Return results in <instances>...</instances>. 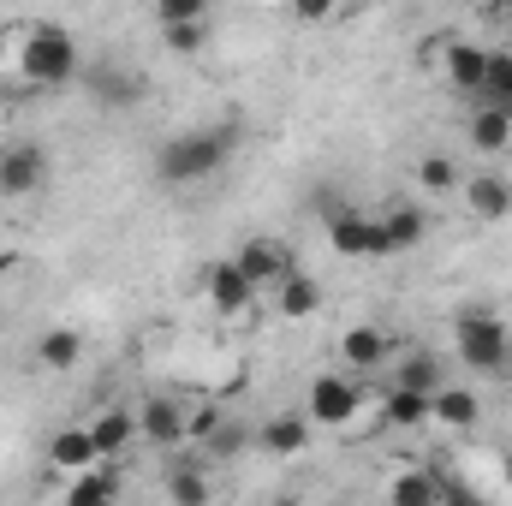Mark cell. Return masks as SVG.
<instances>
[{"mask_svg":"<svg viewBox=\"0 0 512 506\" xmlns=\"http://www.w3.org/2000/svg\"><path fill=\"white\" fill-rule=\"evenodd\" d=\"M233 149H239V131H233V126L179 131V137H167V143L155 149V179H161V185H173V191L203 185V179H215V173L233 161Z\"/></svg>","mask_w":512,"mask_h":506,"instance_id":"1","label":"cell"},{"mask_svg":"<svg viewBox=\"0 0 512 506\" xmlns=\"http://www.w3.org/2000/svg\"><path fill=\"white\" fill-rule=\"evenodd\" d=\"M12 60L24 72V84H36V90H60V84H78L84 78V54H78L72 30H60V24H30L18 36V54Z\"/></svg>","mask_w":512,"mask_h":506,"instance_id":"2","label":"cell"},{"mask_svg":"<svg viewBox=\"0 0 512 506\" xmlns=\"http://www.w3.org/2000/svg\"><path fill=\"white\" fill-rule=\"evenodd\" d=\"M453 352L471 376H512V328L495 316V310H459L453 316Z\"/></svg>","mask_w":512,"mask_h":506,"instance_id":"3","label":"cell"},{"mask_svg":"<svg viewBox=\"0 0 512 506\" xmlns=\"http://www.w3.org/2000/svg\"><path fill=\"white\" fill-rule=\"evenodd\" d=\"M364 411V387L352 370H322L304 387V417L316 429H352V417Z\"/></svg>","mask_w":512,"mask_h":506,"instance_id":"4","label":"cell"},{"mask_svg":"<svg viewBox=\"0 0 512 506\" xmlns=\"http://www.w3.org/2000/svg\"><path fill=\"white\" fill-rule=\"evenodd\" d=\"M137 435H143L149 447H161V453L185 447V441H191V405H185L179 393H149V399L137 405Z\"/></svg>","mask_w":512,"mask_h":506,"instance_id":"5","label":"cell"},{"mask_svg":"<svg viewBox=\"0 0 512 506\" xmlns=\"http://www.w3.org/2000/svg\"><path fill=\"white\" fill-rule=\"evenodd\" d=\"M203 298H209V310H221V316H245L256 304V280L239 268V256H221V262L203 268Z\"/></svg>","mask_w":512,"mask_h":506,"instance_id":"6","label":"cell"},{"mask_svg":"<svg viewBox=\"0 0 512 506\" xmlns=\"http://www.w3.org/2000/svg\"><path fill=\"white\" fill-rule=\"evenodd\" d=\"M328 251L352 256V262L382 256V221L364 215V209H334V215H328Z\"/></svg>","mask_w":512,"mask_h":506,"instance_id":"7","label":"cell"},{"mask_svg":"<svg viewBox=\"0 0 512 506\" xmlns=\"http://www.w3.org/2000/svg\"><path fill=\"white\" fill-rule=\"evenodd\" d=\"M465 209H471V221H512V173H501L495 161L483 167V173H465Z\"/></svg>","mask_w":512,"mask_h":506,"instance_id":"8","label":"cell"},{"mask_svg":"<svg viewBox=\"0 0 512 506\" xmlns=\"http://www.w3.org/2000/svg\"><path fill=\"white\" fill-rule=\"evenodd\" d=\"M48 185V155L42 143H12L0 149V197H36Z\"/></svg>","mask_w":512,"mask_h":506,"instance_id":"9","label":"cell"},{"mask_svg":"<svg viewBox=\"0 0 512 506\" xmlns=\"http://www.w3.org/2000/svg\"><path fill=\"white\" fill-rule=\"evenodd\" d=\"M483 72H489V48H477V42H441V78H447V90H459V96H483Z\"/></svg>","mask_w":512,"mask_h":506,"instance_id":"10","label":"cell"},{"mask_svg":"<svg viewBox=\"0 0 512 506\" xmlns=\"http://www.w3.org/2000/svg\"><path fill=\"white\" fill-rule=\"evenodd\" d=\"M310 429H316V423H310L304 411H274V417L256 429V447H262L268 459H298V453L310 447Z\"/></svg>","mask_w":512,"mask_h":506,"instance_id":"11","label":"cell"},{"mask_svg":"<svg viewBox=\"0 0 512 506\" xmlns=\"http://www.w3.org/2000/svg\"><path fill=\"white\" fill-rule=\"evenodd\" d=\"M376 221H382V256H405L429 239V215H423L417 203H393Z\"/></svg>","mask_w":512,"mask_h":506,"instance_id":"12","label":"cell"},{"mask_svg":"<svg viewBox=\"0 0 512 506\" xmlns=\"http://www.w3.org/2000/svg\"><path fill=\"white\" fill-rule=\"evenodd\" d=\"M239 268L251 274L256 292H262V286H280L298 262H292V251H286L280 239H245V245H239Z\"/></svg>","mask_w":512,"mask_h":506,"instance_id":"13","label":"cell"},{"mask_svg":"<svg viewBox=\"0 0 512 506\" xmlns=\"http://www.w3.org/2000/svg\"><path fill=\"white\" fill-rule=\"evenodd\" d=\"M387 352H393V340H387L382 328H370V322H358V328H346V334H340V364H346L352 376L382 370Z\"/></svg>","mask_w":512,"mask_h":506,"instance_id":"14","label":"cell"},{"mask_svg":"<svg viewBox=\"0 0 512 506\" xmlns=\"http://www.w3.org/2000/svg\"><path fill=\"white\" fill-rule=\"evenodd\" d=\"M102 453H96V435H90V423H66V429H54L48 435V465L54 471H84V465H96Z\"/></svg>","mask_w":512,"mask_h":506,"instance_id":"15","label":"cell"},{"mask_svg":"<svg viewBox=\"0 0 512 506\" xmlns=\"http://www.w3.org/2000/svg\"><path fill=\"white\" fill-rule=\"evenodd\" d=\"M435 423L441 429H477L483 423V393L459 387V381H441L435 387Z\"/></svg>","mask_w":512,"mask_h":506,"instance_id":"16","label":"cell"},{"mask_svg":"<svg viewBox=\"0 0 512 506\" xmlns=\"http://www.w3.org/2000/svg\"><path fill=\"white\" fill-rule=\"evenodd\" d=\"M382 417L393 429H423V423H435V393H423V387H387L382 393Z\"/></svg>","mask_w":512,"mask_h":506,"instance_id":"17","label":"cell"},{"mask_svg":"<svg viewBox=\"0 0 512 506\" xmlns=\"http://www.w3.org/2000/svg\"><path fill=\"white\" fill-rule=\"evenodd\" d=\"M90 435H96V453H102V459H120L131 441H137V411H126V405L96 411V417H90Z\"/></svg>","mask_w":512,"mask_h":506,"instance_id":"18","label":"cell"},{"mask_svg":"<svg viewBox=\"0 0 512 506\" xmlns=\"http://www.w3.org/2000/svg\"><path fill=\"white\" fill-rule=\"evenodd\" d=\"M471 149L483 155V161H501L512 149V120L501 108H489V102H477V114H471Z\"/></svg>","mask_w":512,"mask_h":506,"instance_id":"19","label":"cell"},{"mask_svg":"<svg viewBox=\"0 0 512 506\" xmlns=\"http://www.w3.org/2000/svg\"><path fill=\"white\" fill-rule=\"evenodd\" d=\"M274 310H280V316H292V322H304V316H316V310H322V286H316L304 268H292V274L274 286Z\"/></svg>","mask_w":512,"mask_h":506,"instance_id":"20","label":"cell"},{"mask_svg":"<svg viewBox=\"0 0 512 506\" xmlns=\"http://www.w3.org/2000/svg\"><path fill=\"white\" fill-rule=\"evenodd\" d=\"M114 495H120V471H108V459H96V465L72 471V483H66V501H72V506L114 501Z\"/></svg>","mask_w":512,"mask_h":506,"instance_id":"21","label":"cell"},{"mask_svg":"<svg viewBox=\"0 0 512 506\" xmlns=\"http://www.w3.org/2000/svg\"><path fill=\"white\" fill-rule=\"evenodd\" d=\"M84 358V334L78 328H48L42 340H36V364L42 370H72Z\"/></svg>","mask_w":512,"mask_h":506,"instance_id":"22","label":"cell"},{"mask_svg":"<svg viewBox=\"0 0 512 506\" xmlns=\"http://www.w3.org/2000/svg\"><path fill=\"white\" fill-rule=\"evenodd\" d=\"M489 108H501L512 120V48H489V72H483V96Z\"/></svg>","mask_w":512,"mask_h":506,"instance_id":"23","label":"cell"},{"mask_svg":"<svg viewBox=\"0 0 512 506\" xmlns=\"http://www.w3.org/2000/svg\"><path fill=\"white\" fill-rule=\"evenodd\" d=\"M387 495L399 506H435L441 501V471H399L387 483Z\"/></svg>","mask_w":512,"mask_h":506,"instance_id":"24","label":"cell"},{"mask_svg":"<svg viewBox=\"0 0 512 506\" xmlns=\"http://www.w3.org/2000/svg\"><path fill=\"white\" fill-rule=\"evenodd\" d=\"M161 42H167V54L197 60V54L209 48V18H179V24H161Z\"/></svg>","mask_w":512,"mask_h":506,"instance_id":"25","label":"cell"},{"mask_svg":"<svg viewBox=\"0 0 512 506\" xmlns=\"http://www.w3.org/2000/svg\"><path fill=\"white\" fill-rule=\"evenodd\" d=\"M393 381H399V387H423V393H435L441 381H453V376H447V358H435V352H411Z\"/></svg>","mask_w":512,"mask_h":506,"instance_id":"26","label":"cell"},{"mask_svg":"<svg viewBox=\"0 0 512 506\" xmlns=\"http://www.w3.org/2000/svg\"><path fill=\"white\" fill-rule=\"evenodd\" d=\"M417 185H423V191H435V197H447V191H459V185H465V173H459V161H453V155H441V149H435V155H423V161H417Z\"/></svg>","mask_w":512,"mask_h":506,"instance_id":"27","label":"cell"},{"mask_svg":"<svg viewBox=\"0 0 512 506\" xmlns=\"http://www.w3.org/2000/svg\"><path fill=\"white\" fill-rule=\"evenodd\" d=\"M161 495L179 506H203L209 495H215V483H209V471H173L167 483H161Z\"/></svg>","mask_w":512,"mask_h":506,"instance_id":"28","label":"cell"},{"mask_svg":"<svg viewBox=\"0 0 512 506\" xmlns=\"http://www.w3.org/2000/svg\"><path fill=\"white\" fill-rule=\"evenodd\" d=\"M155 18H161V24H179V18H209V0H155Z\"/></svg>","mask_w":512,"mask_h":506,"instance_id":"29","label":"cell"},{"mask_svg":"<svg viewBox=\"0 0 512 506\" xmlns=\"http://www.w3.org/2000/svg\"><path fill=\"white\" fill-rule=\"evenodd\" d=\"M221 423H227V411H221V405H197V411H191V441H209Z\"/></svg>","mask_w":512,"mask_h":506,"instance_id":"30","label":"cell"},{"mask_svg":"<svg viewBox=\"0 0 512 506\" xmlns=\"http://www.w3.org/2000/svg\"><path fill=\"white\" fill-rule=\"evenodd\" d=\"M292 12H298L304 24H328V18L340 12V0H292Z\"/></svg>","mask_w":512,"mask_h":506,"instance_id":"31","label":"cell"},{"mask_svg":"<svg viewBox=\"0 0 512 506\" xmlns=\"http://www.w3.org/2000/svg\"><path fill=\"white\" fill-rule=\"evenodd\" d=\"M483 6H489V12H507L512 0H483Z\"/></svg>","mask_w":512,"mask_h":506,"instance_id":"32","label":"cell"},{"mask_svg":"<svg viewBox=\"0 0 512 506\" xmlns=\"http://www.w3.org/2000/svg\"><path fill=\"white\" fill-rule=\"evenodd\" d=\"M501 471H507V483H512V453H507V459H501Z\"/></svg>","mask_w":512,"mask_h":506,"instance_id":"33","label":"cell"},{"mask_svg":"<svg viewBox=\"0 0 512 506\" xmlns=\"http://www.w3.org/2000/svg\"><path fill=\"white\" fill-rule=\"evenodd\" d=\"M0 54H6V30H0Z\"/></svg>","mask_w":512,"mask_h":506,"instance_id":"34","label":"cell"},{"mask_svg":"<svg viewBox=\"0 0 512 506\" xmlns=\"http://www.w3.org/2000/svg\"><path fill=\"white\" fill-rule=\"evenodd\" d=\"M501 18H507V24H512V6H507V12H501Z\"/></svg>","mask_w":512,"mask_h":506,"instance_id":"35","label":"cell"}]
</instances>
